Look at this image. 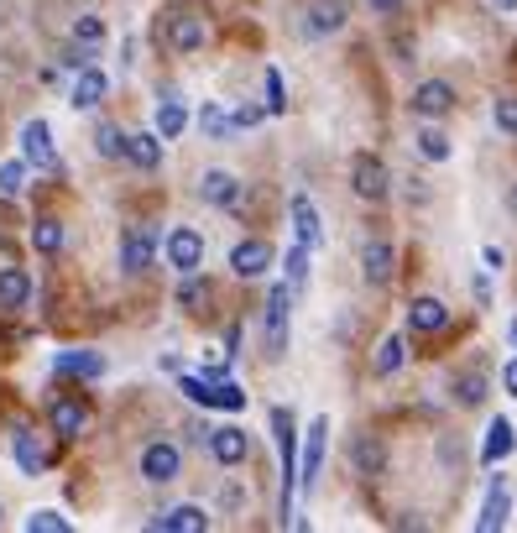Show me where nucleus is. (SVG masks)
Returning a JSON list of instances; mask_svg holds the SVG:
<instances>
[{"label": "nucleus", "mask_w": 517, "mask_h": 533, "mask_svg": "<svg viewBox=\"0 0 517 533\" xmlns=\"http://www.w3.org/2000/svg\"><path fill=\"white\" fill-rule=\"evenodd\" d=\"M168 262L178 272H199V262H204V236H199V230H188V225L173 230V236H168Z\"/></svg>", "instance_id": "obj_9"}, {"label": "nucleus", "mask_w": 517, "mask_h": 533, "mask_svg": "<svg viewBox=\"0 0 517 533\" xmlns=\"http://www.w3.org/2000/svg\"><path fill=\"white\" fill-rule=\"evenodd\" d=\"M491 6H497V11H517V0H491Z\"/></svg>", "instance_id": "obj_46"}, {"label": "nucleus", "mask_w": 517, "mask_h": 533, "mask_svg": "<svg viewBox=\"0 0 517 533\" xmlns=\"http://www.w3.org/2000/svg\"><path fill=\"white\" fill-rule=\"evenodd\" d=\"M366 6H371L376 16H397V6H403V0H366Z\"/></svg>", "instance_id": "obj_44"}, {"label": "nucleus", "mask_w": 517, "mask_h": 533, "mask_svg": "<svg viewBox=\"0 0 517 533\" xmlns=\"http://www.w3.org/2000/svg\"><path fill=\"white\" fill-rule=\"evenodd\" d=\"M267 110H272V115L288 110V100H282V74H277V68H267Z\"/></svg>", "instance_id": "obj_40"}, {"label": "nucleus", "mask_w": 517, "mask_h": 533, "mask_svg": "<svg viewBox=\"0 0 517 533\" xmlns=\"http://www.w3.org/2000/svg\"><path fill=\"white\" fill-rule=\"evenodd\" d=\"M199 126H204L209 142H225V136L235 131V126H230V115H225L220 105H204V110H199Z\"/></svg>", "instance_id": "obj_33"}, {"label": "nucleus", "mask_w": 517, "mask_h": 533, "mask_svg": "<svg viewBox=\"0 0 517 533\" xmlns=\"http://www.w3.org/2000/svg\"><path fill=\"white\" fill-rule=\"evenodd\" d=\"M105 89H110V79H105L94 63L79 68V79H74V105H79V110H94V105L105 100Z\"/></svg>", "instance_id": "obj_20"}, {"label": "nucleus", "mask_w": 517, "mask_h": 533, "mask_svg": "<svg viewBox=\"0 0 517 533\" xmlns=\"http://www.w3.org/2000/svg\"><path fill=\"white\" fill-rule=\"evenodd\" d=\"M209 455L220 460V466H241V460L251 455V439H246V429H235V424H225V429H209Z\"/></svg>", "instance_id": "obj_6"}, {"label": "nucleus", "mask_w": 517, "mask_h": 533, "mask_svg": "<svg viewBox=\"0 0 517 533\" xmlns=\"http://www.w3.org/2000/svg\"><path fill=\"white\" fill-rule=\"evenodd\" d=\"M84 424H89V408H84L79 398H58V403H53V429H58L63 439H79Z\"/></svg>", "instance_id": "obj_22"}, {"label": "nucleus", "mask_w": 517, "mask_h": 533, "mask_svg": "<svg viewBox=\"0 0 517 533\" xmlns=\"http://www.w3.org/2000/svg\"><path fill=\"white\" fill-rule=\"evenodd\" d=\"M230 267H235V277H262L272 267V246L267 241H241L230 251Z\"/></svg>", "instance_id": "obj_13"}, {"label": "nucleus", "mask_w": 517, "mask_h": 533, "mask_svg": "<svg viewBox=\"0 0 517 533\" xmlns=\"http://www.w3.org/2000/svg\"><path fill=\"white\" fill-rule=\"evenodd\" d=\"M507 513H512V497H507V481L497 476V481H491L486 507H481V518H476V528L481 533H497V528H507Z\"/></svg>", "instance_id": "obj_16"}, {"label": "nucleus", "mask_w": 517, "mask_h": 533, "mask_svg": "<svg viewBox=\"0 0 517 533\" xmlns=\"http://www.w3.org/2000/svg\"><path fill=\"white\" fill-rule=\"evenodd\" d=\"M199 194H204V204H215V210H235L241 183H235V173H225V168H209L204 183H199Z\"/></svg>", "instance_id": "obj_11"}, {"label": "nucleus", "mask_w": 517, "mask_h": 533, "mask_svg": "<svg viewBox=\"0 0 517 533\" xmlns=\"http://www.w3.org/2000/svg\"><path fill=\"white\" fill-rule=\"evenodd\" d=\"M288 304H293V288L277 283V288L267 293V356H272V361L288 351Z\"/></svg>", "instance_id": "obj_3"}, {"label": "nucleus", "mask_w": 517, "mask_h": 533, "mask_svg": "<svg viewBox=\"0 0 517 533\" xmlns=\"http://www.w3.org/2000/svg\"><path fill=\"white\" fill-rule=\"evenodd\" d=\"M178 471H183V450L168 445V439H157V445L141 450V476H147L152 486H168Z\"/></svg>", "instance_id": "obj_4"}, {"label": "nucleus", "mask_w": 517, "mask_h": 533, "mask_svg": "<svg viewBox=\"0 0 517 533\" xmlns=\"http://www.w3.org/2000/svg\"><path fill=\"white\" fill-rule=\"evenodd\" d=\"M152 528H162V533H204L209 513H204V507H194V502H183V507H168L162 518H152Z\"/></svg>", "instance_id": "obj_12"}, {"label": "nucleus", "mask_w": 517, "mask_h": 533, "mask_svg": "<svg viewBox=\"0 0 517 533\" xmlns=\"http://www.w3.org/2000/svg\"><path fill=\"white\" fill-rule=\"evenodd\" d=\"M418 152L429 157V162H450V136L434 131V126H423V131H418Z\"/></svg>", "instance_id": "obj_31"}, {"label": "nucleus", "mask_w": 517, "mask_h": 533, "mask_svg": "<svg viewBox=\"0 0 517 533\" xmlns=\"http://www.w3.org/2000/svg\"><path fill=\"white\" fill-rule=\"evenodd\" d=\"M277 429V455H282V518H293V492H298V429L288 408H272Z\"/></svg>", "instance_id": "obj_1"}, {"label": "nucleus", "mask_w": 517, "mask_h": 533, "mask_svg": "<svg viewBox=\"0 0 517 533\" xmlns=\"http://www.w3.org/2000/svg\"><path fill=\"white\" fill-rule=\"evenodd\" d=\"M350 189H356L366 204H382L392 194V173L382 168V157L356 152V162H350Z\"/></svg>", "instance_id": "obj_2"}, {"label": "nucleus", "mask_w": 517, "mask_h": 533, "mask_svg": "<svg viewBox=\"0 0 517 533\" xmlns=\"http://www.w3.org/2000/svg\"><path fill=\"white\" fill-rule=\"evenodd\" d=\"M152 230H126V241H121V267L126 272H147L152 267Z\"/></svg>", "instance_id": "obj_17"}, {"label": "nucleus", "mask_w": 517, "mask_h": 533, "mask_svg": "<svg viewBox=\"0 0 517 533\" xmlns=\"http://www.w3.org/2000/svg\"><path fill=\"white\" fill-rule=\"evenodd\" d=\"M21 152H27L32 168H58V152H53V131H47V121H27L21 126Z\"/></svg>", "instance_id": "obj_7"}, {"label": "nucleus", "mask_w": 517, "mask_h": 533, "mask_svg": "<svg viewBox=\"0 0 517 533\" xmlns=\"http://www.w3.org/2000/svg\"><path fill=\"white\" fill-rule=\"evenodd\" d=\"M183 126H188V110L178 100H162L157 105V136H162V142H173V136H183Z\"/></svg>", "instance_id": "obj_29"}, {"label": "nucleus", "mask_w": 517, "mask_h": 533, "mask_svg": "<svg viewBox=\"0 0 517 533\" xmlns=\"http://www.w3.org/2000/svg\"><path fill=\"white\" fill-rule=\"evenodd\" d=\"M58 372L63 377H100L105 361L94 356V351H68V356H58Z\"/></svg>", "instance_id": "obj_27"}, {"label": "nucleus", "mask_w": 517, "mask_h": 533, "mask_svg": "<svg viewBox=\"0 0 517 533\" xmlns=\"http://www.w3.org/2000/svg\"><path fill=\"white\" fill-rule=\"evenodd\" d=\"M512 445H517V434H512V424L507 419H491V429H486V460H491V466H497V460H507L512 455Z\"/></svg>", "instance_id": "obj_26"}, {"label": "nucleus", "mask_w": 517, "mask_h": 533, "mask_svg": "<svg viewBox=\"0 0 517 533\" xmlns=\"http://www.w3.org/2000/svg\"><path fill=\"white\" fill-rule=\"evenodd\" d=\"M178 387H183V398H188V403H199V408H215V382H209V377H183Z\"/></svg>", "instance_id": "obj_34"}, {"label": "nucleus", "mask_w": 517, "mask_h": 533, "mask_svg": "<svg viewBox=\"0 0 517 533\" xmlns=\"http://www.w3.org/2000/svg\"><path fill=\"white\" fill-rule=\"evenodd\" d=\"M512 345H517V324H512Z\"/></svg>", "instance_id": "obj_48"}, {"label": "nucleus", "mask_w": 517, "mask_h": 533, "mask_svg": "<svg viewBox=\"0 0 517 533\" xmlns=\"http://www.w3.org/2000/svg\"><path fill=\"white\" fill-rule=\"evenodd\" d=\"M199 304H209V283H204V277H194V272H183V283H178V309H199Z\"/></svg>", "instance_id": "obj_32"}, {"label": "nucleus", "mask_w": 517, "mask_h": 533, "mask_svg": "<svg viewBox=\"0 0 517 533\" xmlns=\"http://www.w3.org/2000/svg\"><path fill=\"white\" fill-rule=\"evenodd\" d=\"M293 230H298V241L309 246V251L319 246V210H314V204L303 199V194L293 199Z\"/></svg>", "instance_id": "obj_25"}, {"label": "nucleus", "mask_w": 517, "mask_h": 533, "mask_svg": "<svg viewBox=\"0 0 517 533\" xmlns=\"http://www.w3.org/2000/svg\"><path fill=\"white\" fill-rule=\"evenodd\" d=\"M324 439H329V419H314L309 445H303V460H298V486H309V492H314V481L324 471Z\"/></svg>", "instance_id": "obj_8"}, {"label": "nucleus", "mask_w": 517, "mask_h": 533, "mask_svg": "<svg viewBox=\"0 0 517 533\" xmlns=\"http://www.w3.org/2000/svg\"><path fill=\"white\" fill-rule=\"evenodd\" d=\"M262 115H267L262 105H241V110L230 115V126H235V131H246V126H256V121H262Z\"/></svg>", "instance_id": "obj_43"}, {"label": "nucleus", "mask_w": 517, "mask_h": 533, "mask_svg": "<svg viewBox=\"0 0 517 533\" xmlns=\"http://www.w3.org/2000/svg\"><path fill=\"white\" fill-rule=\"evenodd\" d=\"M455 105V89L444 84V79H429V84H418V95H413V110L418 115H444Z\"/></svg>", "instance_id": "obj_19"}, {"label": "nucleus", "mask_w": 517, "mask_h": 533, "mask_svg": "<svg viewBox=\"0 0 517 533\" xmlns=\"http://www.w3.org/2000/svg\"><path fill=\"white\" fill-rule=\"evenodd\" d=\"M303 283H309V246H303V241H298V246L288 251V288L298 293Z\"/></svg>", "instance_id": "obj_35"}, {"label": "nucleus", "mask_w": 517, "mask_h": 533, "mask_svg": "<svg viewBox=\"0 0 517 533\" xmlns=\"http://www.w3.org/2000/svg\"><path fill=\"white\" fill-rule=\"evenodd\" d=\"M27 533H68V518L53 513V507H42V513L27 518Z\"/></svg>", "instance_id": "obj_37"}, {"label": "nucleus", "mask_w": 517, "mask_h": 533, "mask_svg": "<svg viewBox=\"0 0 517 533\" xmlns=\"http://www.w3.org/2000/svg\"><path fill=\"white\" fill-rule=\"evenodd\" d=\"M32 246L42 251V257H58V251H63V225L58 220H37L32 225Z\"/></svg>", "instance_id": "obj_30"}, {"label": "nucleus", "mask_w": 517, "mask_h": 533, "mask_svg": "<svg viewBox=\"0 0 517 533\" xmlns=\"http://www.w3.org/2000/svg\"><path fill=\"white\" fill-rule=\"evenodd\" d=\"M32 298V277L21 267H0V309H27Z\"/></svg>", "instance_id": "obj_18"}, {"label": "nucleus", "mask_w": 517, "mask_h": 533, "mask_svg": "<svg viewBox=\"0 0 517 533\" xmlns=\"http://www.w3.org/2000/svg\"><path fill=\"white\" fill-rule=\"evenodd\" d=\"M204 37H209L204 16H194V11H173V16H168V48H173V53H199Z\"/></svg>", "instance_id": "obj_5"}, {"label": "nucleus", "mask_w": 517, "mask_h": 533, "mask_svg": "<svg viewBox=\"0 0 517 533\" xmlns=\"http://www.w3.org/2000/svg\"><path fill=\"white\" fill-rule=\"evenodd\" d=\"M361 267H366V283H371V288H382V283H392L397 251H392L387 241H371V246L361 251Z\"/></svg>", "instance_id": "obj_15"}, {"label": "nucleus", "mask_w": 517, "mask_h": 533, "mask_svg": "<svg viewBox=\"0 0 517 533\" xmlns=\"http://www.w3.org/2000/svg\"><path fill=\"white\" fill-rule=\"evenodd\" d=\"M512 210H517V189H512Z\"/></svg>", "instance_id": "obj_47"}, {"label": "nucleus", "mask_w": 517, "mask_h": 533, "mask_svg": "<svg viewBox=\"0 0 517 533\" xmlns=\"http://www.w3.org/2000/svg\"><path fill=\"white\" fill-rule=\"evenodd\" d=\"M11 450H16V466L27 471V476H37V471L47 466V450L37 445V434H27V429H21V434L11 439Z\"/></svg>", "instance_id": "obj_24"}, {"label": "nucleus", "mask_w": 517, "mask_h": 533, "mask_svg": "<svg viewBox=\"0 0 517 533\" xmlns=\"http://www.w3.org/2000/svg\"><path fill=\"white\" fill-rule=\"evenodd\" d=\"M403 361H408V345H403V335H387L382 345H376V377H392Z\"/></svg>", "instance_id": "obj_28"}, {"label": "nucleus", "mask_w": 517, "mask_h": 533, "mask_svg": "<svg viewBox=\"0 0 517 533\" xmlns=\"http://www.w3.org/2000/svg\"><path fill=\"white\" fill-rule=\"evenodd\" d=\"M340 27H345V6H335V0H319L303 16V37H335Z\"/></svg>", "instance_id": "obj_14"}, {"label": "nucleus", "mask_w": 517, "mask_h": 533, "mask_svg": "<svg viewBox=\"0 0 517 533\" xmlns=\"http://www.w3.org/2000/svg\"><path fill=\"white\" fill-rule=\"evenodd\" d=\"M74 42H84V48H100V42H105V21H100V16H79V21H74Z\"/></svg>", "instance_id": "obj_36"}, {"label": "nucleus", "mask_w": 517, "mask_h": 533, "mask_svg": "<svg viewBox=\"0 0 517 533\" xmlns=\"http://www.w3.org/2000/svg\"><path fill=\"white\" fill-rule=\"evenodd\" d=\"M350 466H356V476H382L387 471V450H382V439L376 434H356L350 439Z\"/></svg>", "instance_id": "obj_10"}, {"label": "nucleus", "mask_w": 517, "mask_h": 533, "mask_svg": "<svg viewBox=\"0 0 517 533\" xmlns=\"http://www.w3.org/2000/svg\"><path fill=\"white\" fill-rule=\"evenodd\" d=\"M21 183H27V168L21 162H0V194H21Z\"/></svg>", "instance_id": "obj_39"}, {"label": "nucleus", "mask_w": 517, "mask_h": 533, "mask_svg": "<svg viewBox=\"0 0 517 533\" xmlns=\"http://www.w3.org/2000/svg\"><path fill=\"white\" fill-rule=\"evenodd\" d=\"M408 324L418 335H434V330H444V324H450V309L439 304V298H418V304L408 309Z\"/></svg>", "instance_id": "obj_21"}, {"label": "nucleus", "mask_w": 517, "mask_h": 533, "mask_svg": "<svg viewBox=\"0 0 517 533\" xmlns=\"http://www.w3.org/2000/svg\"><path fill=\"white\" fill-rule=\"evenodd\" d=\"M126 157L136 162V168H157V162H162V136L157 131H136V136H126Z\"/></svg>", "instance_id": "obj_23"}, {"label": "nucleus", "mask_w": 517, "mask_h": 533, "mask_svg": "<svg viewBox=\"0 0 517 533\" xmlns=\"http://www.w3.org/2000/svg\"><path fill=\"white\" fill-rule=\"evenodd\" d=\"M94 147H100V157H126V136L115 126H100L94 131Z\"/></svg>", "instance_id": "obj_38"}, {"label": "nucleus", "mask_w": 517, "mask_h": 533, "mask_svg": "<svg viewBox=\"0 0 517 533\" xmlns=\"http://www.w3.org/2000/svg\"><path fill=\"white\" fill-rule=\"evenodd\" d=\"M455 398H460V403H481V398H486L481 377H460V382H455Z\"/></svg>", "instance_id": "obj_41"}, {"label": "nucleus", "mask_w": 517, "mask_h": 533, "mask_svg": "<svg viewBox=\"0 0 517 533\" xmlns=\"http://www.w3.org/2000/svg\"><path fill=\"white\" fill-rule=\"evenodd\" d=\"M497 126H502L507 136H517V100H512V95L497 100Z\"/></svg>", "instance_id": "obj_42"}, {"label": "nucleus", "mask_w": 517, "mask_h": 533, "mask_svg": "<svg viewBox=\"0 0 517 533\" xmlns=\"http://www.w3.org/2000/svg\"><path fill=\"white\" fill-rule=\"evenodd\" d=\"M502 382H507V392L517 398V361H507V372H502Z\"/></svg>", "instance_id": "obj_45"}]
</instances>
